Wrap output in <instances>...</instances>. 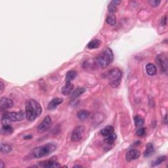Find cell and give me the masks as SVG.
Wrapping results in <instances>:
<instances>
[{"mask_svg":"<svg viewBox=\"0 0 168 168\" xmlns=\"http://www.w3.org/2000/svg\"><path fill=\"white\" fill-rule=\"evenodd\" d=\"M121 1H118V0H114V1H110V3L108 6V9H109V12L110 13H114L117 10V8L118 5L120 4Z\"/></svg>","mask_w":168,"mask_h":168,"instance_id":"9a60e30c","label":"cell"},{"mask_svg":"<svg viewBox=\"0 0 168 168\" xmlns=\"http://www.w3.org/2000/svg\"><path fill=\"white\" fill-rule=\"evenodd\" d=\"M4 84L2 83V82L1 81V92H3V91H4Z\"/></svg>","mask_w":168,"mask_h":168,"instance_id":"4dcf8cb0","label":"cell"},{"mask_svg":"<svg viewBox=\"0 0 168 168\" xmlns=\"http://www.w3.org/2000/svg\"><path fill=\"white\" fill-rule=\"evenodd\" d=\"M167 159V156H160V157H158L157 159L152 162V166H156L158 165L161 164L162 162H164V161H166Z\"/></svg>","mask_w":168,"mask_h":168,"instance_id":"4316f807","label":"cell"},{"mask_svg":"<svg viewBox=\"0 0 168 168\" xmlns=\"http://www.w3.org/2000/svg\"><path fill=\"white\" fill-rule=\"evenodd\" d=\"M107 22L110 25L114 26L116 23V18L114 13H110L107 16Z\"/></svg>","mask_w":168,"mask_h":168,"instance_id":"cb8c5ba5","label":"cell"},{"mask_svg":"<svg viewBox=\"0 0 168 168\" xmlns=\"http://www.w3.org/2000/svg\"><path fill=\"white\" fill-rule=\"evenodd\" d=\"M74 167H81V166H74Z\"/></svg>","mask_w":168,"mask_h":168,"instance_id":"836d02e7","label":"cell"},{"mask_svg":"<svg viewBox=\"0 0 168 168\" xmlns=\"http://www.w3.org/2000/svg\"><path fill=\"white\" fill-rule=\"evenodd\" d=\"M157 61L161 68L162 70L165 73H167V59L165 55H160L157 56Z\"/></svg>","mask_w":168,"mask_h":168,"instance_id":"30bf717a","label":"cell"},{"mask_svg":"<svg viewBox=\"0 0 168 168\" xmlns=\"http://www.w3.org/2000/svg\"><path fill=\"white\" fill-rule=\"evenodd\" d=\"M0 149H1V152L2 154L9 153L11 150H12V147H11V146L7 144H4V143L1 144Z\"/></svg>","mask_w":168,"mask_h":168,"instance_id":"d4e9b609","label":"cell"},{"mask_svg":"<svg viewBox=\"0 0 168 168\" xmlns=\"http://www.w3.org/2000/svg\"><path fill=\"white\" fill-rule=\"evenodd\" d=\"M85 92V89L84 87H78L74 91H73V92L71 93V99H74L77 97H78L79 96H80L81 94H83Z\"/></svg>","mask_w":168,"mask_h":168,"instance_id":"d6986e66","label":"cell"},{"mask_svg":"<svg viewBox=\"0 0 168 168\" xmlns=\"http://www.w3.org/2000/svg\"><path fill=\"white\" fill-rule=\"evenodd\" d=\"M149 3L152 7H158L160 4L161 1H160V0H149Z\"/></svg>","mask_w":168,"mask_h":168,"instance_id":"f1b7e54d","label":"cell"},{"mask_svg":"<svg viewBox=\"0 0 168 168\" xmlns=\"http://www.w3.org/2000/svg\"><path fill=\"white\" fill-rule=\"evenodd\" d=\"M51 123H52V120L49 116H46L43 119V121L40 124L38 125V132L39 133H44L46 132L47 129H49L50 127Z\"/></svg>","mask_w":168,"mask_h":168,"instance_id":"52a82bcc","label":"cell"},{"mask_svg":"<svg viewBox=\"0 0 168 168\" xmlns=\"http://www.w3.org/2000/svg\"><path fill=\"white\" fill-rule=\"evenodd\" d=\"M164 124H166V125H167V115H166V116H165V118H164Z\"/></svg>","mask_w":168,"mask_h":168,"instance_id":"d6a6232c","label":"cell"},{"mask_svg":"<svg viewBox=\"0 0 168 168\" xmlns=\"http://www.w3.org/2000/svg\"><path fill=\"white\" fill-rule=\"evenodd\" d=\"M77 72L75 70H70L68 72L66 76V81H72L76 78Z\"/></svg>","mask_w":168,"mask_h":168,"instance_id":"603a6c76","label":"cell"},{"mask_svg":"<svg viewBox=\"0 0 168 168\" xmlns=\"http://www.w3.org/2000/svg\"><path fill=\"white\" fill-rule=\"evenodd\" d=\"M134 122H135V124L137 127H140L143 126V124L144 123V119L141 117L139 115H137L134 117Z\"/></svg>","mask_w":168,"mask_h":168,"instance_id":"484cf974","label":"cell"},{"mask_svg":"<svg viewBox=\"0 0 168 168\" xmlns=\"http://www.w3.org/2000/svg\"><path fill=\"white\" fill-rule=\"evenodd\" d=\"M24 118V114L22 111L19 112H5L1 118V122L3 125H7L10 122H21Z\"/></svg>","mask_w":168,"mask_h":168,"instance_id":"5b68a950","label":"cell"},{"mask_svg":"<svg viewBox=\"0 0 168 168\" xmlns=\"http://www.w3.org/2000/svg\"><path fill=\"white\" fill-rule=\"evenodd\" d=\"M122 78V71L117 68H114L110 70L107 74L109 84L112 87L116 88L120 85Z\"/></svg>","mask_w":168,"mask_h":168,"instance_id":"277c9868","label":"cell"},{"mask_svg":"<svg viewBox=\"0 0 168 168\" xmlns=\"http://www.w3.org/2000/svg\"><path fill=\"white\" fill-rule=\"evenodd\" d=\"M85 133V127L82 126H78L73 131L71 135V140L73 142H79L83 138Z\"/></svg>","mask_w":168,"mask_h":168,"instance_id":"8992f818","label":"cell"},{"mask_svg":"<svg viewBox=\"0 0 168 168\" xmlns=\"http://www.w3.org/2000/svg\"><path fill=\"white\" fill-rule=\"evenodd\" d=\"M42 112L40 104L34 99H28L26 102V118L29 122H33Z\"/></svg>","mask_w":168,"mask_h":168,"instance_id":"6da1fadb","label":"cell"},{"mask_svg":"<svg viewBox=\"0 0 168 168\" xmlns=\"http://www.w3.org/2000/svg\"><path fill=\"white\" fill-rule=\"evenodd\" d=\"M63 102V99L62 98H55L51 100L49 104H48L47 109L49 110H53L57 107L60 104H61Z\"/></svg>","mask_w":168,"mask_h":168,"instance_id":"4fadbf2b","label":"cell"},{"mask_svg":"<svg viewBox=\"0 0 168 168\" xmlns=\"http://www.w3.org/2000/svg\"><path fill=\"white\" fill-rule=\"evenodd\" d=\"M101 45V41L99 39H93V40L91 41L89 44H87V47L88 49H93L98 48Z\"/></svg>","mask_w":168,"mask_h":168,"instance_id":"ffe728a7","label":"cell"},{"mask_svg":"<svg viewBox=\"0 0 168 168\" xmlns=\"http://www.w3.org/2000/svg\"><path fill=\"white\" fill-rule=\"evenodd\" d=\"M116 138H117V135H116L114 133H112V134L107 136V137H105V139H104V141L106 142L107 144H112L114 143V141H116Z\"/></svg>","mask_w":168,"mask_h":168,"instance_id":"7402d4cb","label":"cell"},{"mask_svg":"<svg viewBox=\"0 0 168 168\" xmlns=\"http://www.w3.org/2000/svg\"><path fill=\"white\" fill-rule=\"evenodd\" d=\"M136 133L138 136L143 137H144L145 135H146V129L144 127L139 128V129L137 131Z\"/></svg>","mask_w":168,"mask_h":168,"instance_id":"83f0119b","label":"cell"},{"mask_svg":"<svg viewBox=\"0 0 168 168\" xmlns=\"http://www.w3.org/2000/svg\"><path fill=\"white\" fill-rule=\"evenodd\" d=\"M90 115L89 112H88L86 110H81L77 113V117L81 121H84L87 119Z\"/></svg>","mask_w":168,"mask_h":168,"instance_id":"2e32d148","label":"cell"},{"mask_svg":"<svg viewBox=\"0 0 168 168\" xmlns=\"http://www.w3.org/2000/svg\"><path fill=\"white\" fill-rule=\"evenodd\" d=\"M147 73L150 76H155L157 74V68L154 64L152 63L148 64L146 66Z\"/></svg>","mask_w":168,"mask_h":168,"instance_id":"5bb4252c","label":"cell"},{"mask_svg":"<svg viewBox=\"0 0 168 168\" xmlns=\"http://www.w3.org/2000/svg\"><path fill=\"white\" fill-rule=\"evenodd\" d=\"M114 132V129L113 126H107V127H105L104 128H103V129H101V133L102 136L107 137L113 133Z\"/></svg>","mask_w":168,"mask_h":168,"instance_id":"e0dca14e","label":"cell"},{"mask_svg":"<svg viewBox=\"0 0 168 168\" xmlns=\"http://www.w3.org/2000/svg\"><path fill=\"white\" fill-rule=\"evenodd\" d=\"M74 88V85L72 84V82L66 81V84L62 88L61 93L62 95L65 96L70 95V94L73 92Z\"/></svg>","mask_w":168,"mask_h":168,"instance_id":"7c38bea8","label":"cell"},{"mask_svg":"<svg viewBox=\"0 0 168 168\" xmlns=\"http://www.w3.org/2000/svg\"><path fill=\"white\" fill-rule=\"evenodd\" d=\"M13 101L10 99L6 97H2L0 101V109L1 110H5L9 109L13 107Z\"/></svg>","mask_w":168,"mask_h":168,"instance_id":"9c48e42d","label":"cell"},{"mask_svg":"<svg viewBox=\"0 0 168 168\" xmlns=\"http://www.w3.org/2000/svg\"><path fill=\"white\" fill-rule=\"evenodd\" d=\"M114 60V54L110 48H106L99 54L96 59L97 64L101 68H107L112 63Z\"/></svg>","mask_w":168,"mask_h":168,"instance_id":"7a4b0ae2","label":"cell"},{"mask_svg":"<svg viewBox=\"0 0 168 168\" xmlns=\"http://www.w3.org/2000/svg\"><path fill=\"white\" fill-rule=\"evenodd\" d=\"M166 21H167V16H166L164 19H162V21L161 22V24L162 25H166Z\"/></svg>","mask_w":168,"mask_h":168,"instance_id":"f546056e","label":"cell"},{"mask_svg":"<svg viewBox=\"0 0 168 168\" xmlns=\"http://www.w3.org/2000/svg\"><path fill=\"white\" fill-rule=\"evenodd\" d=\"M13 132V128L9 124L4 125L1 128V133L4 135H10Z\"/></svg>","mask_w":168,"mask_h":168,"instance_id":"44dd1931","label":"cell"},{"mask_svg":"<svg viewBox=\"0 0 168 168\" xmlns=\"http://www.w3.org/2000/svg\"><path fill=\"white\" fill-rule=\"evenodd\" d=\"M56 148V145L55 143H49L42 145V146L36 147L33 150V155L36 158H41L45 156H49L51 153L55 152Z\"/></svg>","mask_w":168,"mask_h":168,"instance_id":"3957f363","label":"cell"},{"mask_svg":"<svg viewBox=\"0 0 168 168\" xmlns=\"http://www.w3.org/2000/svg\"><path fill=\"white\" fill-rule=\"evenodd\" d=\"M4 167V162H3L2 160H1V163H0V167L3 168Z\"/></svg>","mask_w":168,"mask_h":168,"instance_id":"1f68e13d","label":"cell"},{"mask_svg":"<svg viewBox=\"0 0 168 168\" xmlns=\"http://www.w3.org/2000/svg\"><path fill=\"white\" fill-rule=\"evenodd\" d=\"M141 156V152L137 149H132L128 151L126 155V159L127 162H132L137 160Z\"/></svg>","mask_w":168,"mask_h":168,"instance_id":"ba28073f","label":"cell"},{"mask_svg":"<svg viewBox=\"0 0 168 168\" xmlns=\"http://www.w3.org/2000/svg\"><path fill=\"white\" fill-rule=\"evenodd\" d=\"M154 153V148L153 144L151 143H149L147 145L146 150H145L144 152V156L148 158L149 156H152Z\"/></svg>","mask_w":168,"mask_h":168,"instance_id":"ac0fdd59","label":"cell"},{"mask_svg":"<svg viewBox=\"0 0 168 168\" xmlns=\"http://www.w3.org/2000/svg\"><path fill=\"white\" fill-rule=\"evenodd\" d=\"M36 167H47V168H53V167H60V165L58 162L54 160H47L43 162H40L38 166H36Z\"/></svg>","mask_w":168,"mask_h":168,"instance_id":"8fae6325","label":"cell"}]
</instances>
